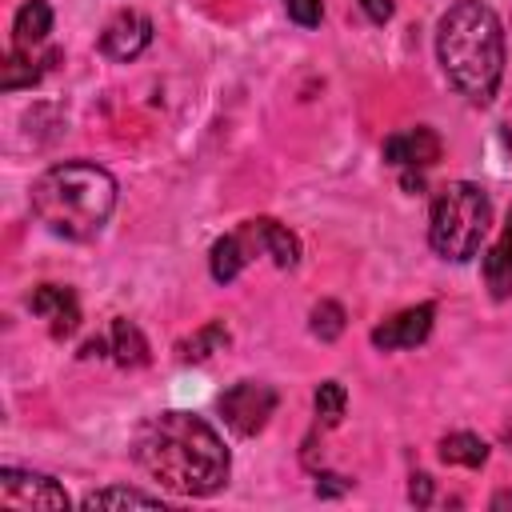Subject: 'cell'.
Segmentation results:
<instances>
[{"label": "cell", "mask_w": 512, "mask_h": 512, "mask_svg": "<svg viewBox=\"0 0 512 512\" xmlns=\"http://www.w3.org/2000/svg\"><path fill=\"white\" fill-rule=\"evenodd\" d=\"M136 460L180 496H212L228 484V448L192 412H160L136 432Z\"/></svg>", "instance_id": "6da1fadb"}, {"label": "cell", "mask_w": 512, "mask_h": 512, "mask_svg": "<svg viewBox=\"0 0 512 512\" xmlns=\"http://www.w3.org/2000/svg\"><path fill=\"white\" fill-rule=\"evenodd\" d=\"M436 56L448 84L472 104H488L504 76V28L484 0H456L440 16Z\"/></svg>", "instance_id": "7a4b0ae2"}, {"label": "cell", "mask_w": 512, "mask_h": 512, "mask_svg": "<svg viewBox=\"0 0 512 512\" xmlns=\"http://www.w3.org/2000/svg\"><path fill=\"white\" fill-rule=\"evenodd\" d=\"M116 208V180L92 160H64L36 176L32 212L36 220L64 240H92Z\"/></svg>", "instance_id": "3957f363"}, {"label": "cell", "mask_w": 512, "mask_h": 512, "mask_svg": "<svg viewBox=\"0 0 512 512\" xmlns=\"http://www.w3.org/2000/svg\"><path fill=\"white\" fill-rule=\"evenodd\" d=\"M492 224V204L488 192L480 184L456 180L448 188H440V196L432 200V224H428V240L444 260H472L480 252V240L488 236Z\"/></svg>", "instance_id": "277c9868"}, {"label": "cell", "mask_w": 512, "mask_h": 512, "mask_svg": "<svg viewBox=\"0 0 512 512\" xmlns=\"http://www.w3.org/2000/svg\"><path fill=\"white\" fill-rule=\"evenodd\" d=\"M276 412V388L264 380H240L220 396V416L236 436H256Z\"/></svg>", "instance_id": "5b68a950"}, {"label": "cell", "mask_w": 512, "mask_h": 512, "mask_svg": "<svg viewBox=\"0 0 512 512\" xmlns=\"http://www.w3.org/2000/svg\"><path fill=\"white\" fill-rule=\"evenodd\" d=\"M0 504L4 508H68V492L44 476V472H24V468H4L0 472Z\"/></svg>", "instance_id": "8992f818"}, {"label": "cell", "mask_w": 512, "mask_h": 512, "mask_svg": "<svg viewBox=\"0 0 512 512\" xmlns=\"http://www.w3.org/2000/svg\"><path fill=\"white\" fill-rule=\"evenodd\" d=\"M256 252H264V220H248V224H240L236 232H228L212 244V276L220 284L236 280Z\"/></svg>", "instance_id": "52a82bcc"}, {"label": "cell", "mask_w": 512, "mask_h": 512, "mask_svg": "<svg viewBox=\"0 0 512 512\" xmlns=\"http://www.w3.org/2000/svg\"><path fill=\"white\" fill-rule=\"evenodd\" d=\"M432 320H436V308H432V304L404 308V312H396L392 320H384L380 328H372V344H376V348H384V352L416 348V344H424V340H428Z\"/></svg>", "instance_id": "ba28073f"}, {"label": "cell", "mask_w": 512, "mask_h": 512, "mask_svg": "<svg viewBox=\"0 0 512 512\" xmlns=\"http://www.w3.org/2000/svg\"><path fill=\"white\" fill-rule=\"evenodd\" d=\"M152 40V20L144 12H120L108 20L104 36H100V52L108 60H136Z\"/></svg>", "instance_id": "9c48e42d"}, {"label": "cell", "mask_w": 512, "mask_h": 512, "mask_svg": "<svg viewBox=\"0 0 512 512\" xmlns=\"http://www.w3.org/2000/svg\"><path fill=\"white\" fill-rule=\"evenodd\" d=\"M384 160L396 168H428L440 160V136L432 128H408L384 140Z\"/></svg>", "instance_id": "30bf717a"}, {"label": "cell", "mask_w": 512, "mask_h": 512, "mask_svg": "<svg viewBox=\"0 0 512 512\" xmlns=\"http://www.w3.org/2000/svg\"><path fill=\"white\" fill-rule=\"evenodd\" d=\"M28 308H32L36 316L52 320V336H68V332H76L80 308H76L72 288H60V284H40V288L28 296Z\"/></svg>", "instance_id": "8fae6325"}, {"label": "cell", "mask_w": 512, "mask_h": 512, "mask_svg": "<svg viewBox=\"0 0 512 512\" xmlns=\"http://www.w3.org/2000/svg\"><path fill=\"white\" fill-rule=\"evenodd\" d=\"M48 32H52V8H48V0H24L16 8V20H12V44L20 52H28V48L44 44Z\"/></svg>", "instance_id": "7c38bea8"}, {"label": "cell", "mask_w": 512, "mask_h": 512, "mask_svg": "<svg viewBox=\"0 0 512 512\" xmlns=\"http://www.w3.org/2000/svg\"><path fill=\"white\" fill-rule=\"evenodd\" d=\"M484 280H488V288H492L496 300L512 296V212H508V224H504L500 240L484 256Z\"/></svg>", "instance_id": "4fadbf2b"}, {"label": "cell", "mask_w": 512, "mask_h": 512, "mask_svg": "<svg viewBox=\"0 0 512 512\" xmlns=\"http://www.w3.org/2000/svg\"><path fill=\"white\" fill-rule=\"evenodd\" d=\"M112 356L124 368H140L148 360V340L132 320H112Z\"/></svg>", "instance_id": "5bb4252c"}, {"label": "cell", "mask_w": 512, "mask_h": 512, "mask_svg": "<svg viewBox=\"0 0 512 512\" xmlns=\"http://www.w3.org/2000/svg\"><path fill=\"white\" fill-rule=\"evenodd\" d=\"M440 460L444 464H460V468H480L488 460V444L472 432H452L440 440Z\"/></svg>", "instance_id": "9a60e30c"}, {"label": "cell", "mask_w": 512, "mask_h": 512, "mask_svg": "<svg viewBox=\"0 0 512 512\" xmlns=\"http://www.w3.org/2000/svg\"><path fill=\"white\" fill-rule=\"evenodd\" d=\"M264 220V252L280 264V268H292L296 260H300V240L284 228V224H276V220H268V216H260Z\"/></svg>", "instance_id": "2e32d148"}, {"label": "cell", "mask_w": 512, "mask_h": 512, "mask_svg": "<svg viewBox=\"0 0 512 512\" xmlns=\"http://www.w3.org/2000/svg\"><path fill=\"white\" fill-rule=\"evenodd\" d=\"M224 344H228V328H224L220 320H216V324H204L192 340L180 344V360H184V364H188V360H208V356H212L216 348H224Z\"/></svg>", "instance_id": "e0dca14e"}, {"label": "cell", "mask_w": 512, "mask_h": 512, "mask_svg": "<svg viewBox=\"0 0 512 512\" xmlns=\"http://www.w3.org/2000/svg\"><path fill=\"white\" fill-rule=\"evenodd\" d=\"M36 80H40V68H36L20 48L0 64V88H4V92H16V88L36 84Z\"/></svg>", "instance_id": "ac0fdd59"}, {"label": "cell", "mask_w": 512, "mask_h": 512, "mask_svg": "<svg viewBox=\"0 0 512 512\" xmlns=\"http://www.w3.org/2000/svg\"><path fill=\"white\" fill-rule=\"evenodd\" d=\"M116 504H144V508H156L160 496H148V492H136V488H100V492H88V496H84V508H116Z\"/></svg>", "instance_id": "d6986e66"}, {"label": "cell", "mask_w": 512, "mask_h": 512, "mask_svg": "<svg viewBox=\"0 0 512 512\" xmlns=\"http://www.w3.org/2000/svg\"><path fill=\"white\" fill-rule=\"evenodd\" d=\"M344 404H348V392H344L340 380H324V384L316 388V416H320L324 424H340Z\"/></svg>", "instance_id": "ffe728a7"}, {"label": "cell", "mask_w": 512, "mask_h": 512, "mask_svg": "<svg viewBox=\"0 0 512 512\" xmlns=\"http://www.w3.org/2000/svg\"><path fill=\"white\" fill-rule=\"evenodd\" d=\"M312 332H316L320 340H336V336L344 332V308H340L336 300H320V304L312 308Z\"/></svg>", "instance_id": "44dd1931"}, {"label": "cell", "mask_w": 512, "mask_h": 512, "mask_svg": "<svg viewBox=\"0 0 512 512\" xmlns=\"http://www.w3.org/2000/svg\"><path fill=\"white\" fill-rule=\"evenodd\" d=\"M288 16H292L300 28H316L320 16H324V4H320V0H288Z\"/></svg>", "instance_id": "7402d4cb"}, {"label": "cell", "mask_w": 512, "mask_h": 512, "mask_svg": "<svg viewBox=\"0 0 512 512\" xmlns=\"http://www.w3.org/2000/svg\"><path fill=\"white\" fill-rule=\"evenodd\" d=\"M408 500H412L416 508L432 504V476H428V472H416V476H412V484H408Z\"/></svg>", "instance_id": "603a6c76"}, {"label": "cell", "mask_w": 512, "mask_h": 512, "mask_svg": "<svg viewBox=\"0 0 512 512\" xmlns=\"http://www.w3.org/2000/svg\"><path fill=\"white\" fill-rule=\"evenodd\" d=\"M360 8H364V16H368L372 24H384V20H392V12H396L392 0H360Z\"/></svg>", "instance_id": "cb8c5ba5"}, {"label": "cell", "mask_w": 512, "mask_h": 512, "mask_svg": "<svg viewBox=\"0 0 512 512\" xmlns=\"http://www.w3.org/2000/svg\"><path fill=\"white\" fill-rule=\"evenodd\" d=\"M344 488H348L344 476H320V480H316V496H340Z\"/></svg>", "instance_id": "d4e9b609"}, {"label": "cell", "mask_w": 512, "mask_h": 512, "mask_svg": "<svg viewBox=\"0 0 512 512\" xmlns=\"http://www.w3.org/2000/svg\"><path fill=\"white\" fill-rule=\"evenodd\" d=\"M492 504H496V508H504V504H512V492H504V496H496Z\"/></svg>", "instance_id": "484cf974"}]
</instances>
